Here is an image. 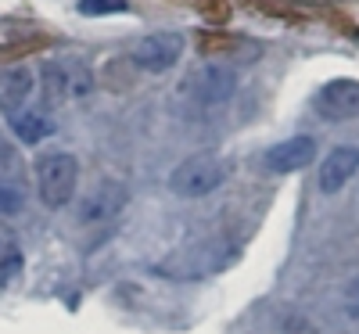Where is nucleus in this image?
Here are the masks:
<instances>
[{
  "instance_id": "nucleus-5",
  "label": "nucleus",
  "mask_w": 359,
  "mask_h": 334,
  "mask_svg": "<svg viewBox=\"0 0 359 334\" xmlns=\"http://www.w3.org/2000/svg\"><path fill=\"white\" fill-rule=\"evenodd\" d=\"M180 58H184V36L172 33V29L147 33V36L137 40V47H133V62H137L144 72H155V76L176 69Z\"/></svg>"
},
{
  "instance_id": "nucleus-10",
  "label": "nucleus",
  "mask_w": 359,
  "mask_h": 334,
  "mask_svg": "<svg viewBox=\"0 0 359 334\" xmlns=\"http://www.w3.org/2000/svg\"><path fill=\"white\" fill-rule=\"evenodd\" d=\"M359 173V147H348V144H341V147H331V155H327L323 162H320V176H316V184H320V191L323 194H338L348 180Z\"/></svg>"
},
{
  "instance_id": "nucleus-2",
  "label": "nucleus",
  "mask_w": 359,
  "mask_h": 334,
  "mask_svg": "<svg viewBox=\"0 0 359 334\" xmlns=\"http://www.w3.org/2000/svg\"><path fill=\"white\" fill-rule=\"evenodd\" d=\"M79 184V162L69 151H47L36 162V194L47 208H62L72 201Z\"/></svg>"
},
{
  "instance_id": "nucleus-4",
  "label": "nucleus",
  "mask_w": 359,
  "mask_h": 334,
  "mask_svg": "<svg viewBox=\"0 0 359 334\" xmlns=\"http://www.w3.org/2000/svg\"><path fill=\"white\" fill-rule=\"evenodd\" d=\"M230 166L216 155H194L187 162H180L169 176V187L180 194V198H205L212 194L223 180H226Z\"/></svg>"
},
{
  "instance_id": "nucleus-13",
  "label": "nucleus",
  "mask_w": 359,
  "mask_h": 334,
  "mask_svg": "<svg viewBox=\"0 0 359 334\" xmlns=\"http://www.w3.org/2000/svg\"><path fill=\"white\" fill-rule=\"evenodd\" d=\"M8 126L15 130V137L22 140V144H40L47 133H50V119L43 115V112H15V115H8Z\"/></svg>"
},
{
  "instance_id": "nucleus-14",
  "label": "nucleus",
  "mask_w": 359,
  "mask_h": 334,
  "mask_svg": "<svg viewBox=\"0 0 359 334\" xmlns=\"http://www.w3.org/2000/svg\"><path fill=\"white\" fill-rule=\"evenodd\" d=\"M22 266V248H18V234L0 220V281Z\"/></svg>"
},
{
  "instance_id": "nucleus-6",
  "label": "nucleus",
  "mask_w": 359,
  "mask_h": 334,
  "mask_svg": "<svg viewBox=\"0 0 359 334\" xmlns=\"http://www.w3.org/2000/svg\"><path fill=\"white\" fill-rule=\"evenodd\" d=\"M237 90V72L226 65H201L191 79H187V94L201 105V108H219L233 98Z\"/></svg>"
},
{
  "instance_id": "nucleus-8",
  "label": "nucleus",
  "mask_w": 359,
  "mask_h": 334,
  "mask_svg": "<svg viewBox=\"0 0 359 334\" xmlns=\"http://www.w3.org/2000/svg\"><path fill=\"white\" fill-rule=\"evenodd\" d=\"M126 205V187L115 184V180H104L90 191L79 205V223H90V227H101V223H111L118 212Z\"/></svg>"
},
{
  "instance_id": "nucleus-7",
  "label": "nucleus",
  "mask_w": 359,
  "mask_h": 334,
  "mask_svg": "<svg viewBox=\"0 0 359 334\" xmlns=\"http://www.w3.org/2000/svg\"><path fill=\"white\" fill-rule=\"evenodd\" d=\"M313 108L327 123H345V119L359 115V79H331L316 90Z\"/></svg>"
},
{
  "instance_id": "nucleus-16",
  "label": "nucleus",
  "mask_w": 359,
  "mask_h": 334,
  "mask_svg": "<svg viewBox=\"0 0 359 334\" xmlns=\"http://www.w3.org/2000/svg\"><path fill=\"white\" fill-rule=\"evenodd\" d=\"M22 205H25L22 191H15V187H0V216H15V212H22Z\"/></svg>"
},
{
  "instance_id": "nucleus-3",
  "label": "nucleus",
  "mask_w": 359,
  "mask_h": 334,
  "mask_svg": "<svg viewBox=\"0 0 359 334\" xmlns=\"http://www.w3.org/2000/svg\"><path fill=\"white\" fill-rule=\"evenodd\" d=\"M40 90H43V105L57 108V105H69L79 101L94 90V76L90 69L79 62V58H65V62H47L40 69Z\"/></svg>"
},
{
  "instance_id": "nucleus-15",
  "label": "nucleus",
  "mask_w": 359,
  "mask_h": 334,
  "mask_svg": "<svg viewBox=\"0 0 359 334\" xmlns=\"http://www.w3.org/2000/svg\"><path fill=\"white\" fill-rule=\"evenodd\" d=\"M76 11L79 15H90V18H97V15H123L126 11V0H79Z\"/></svg>"
},
{
  "instance_id": "nucleus-9",
  "label": "nucleus",
  "mask_w": 359,
  "mask_h": 334,
  "mask_svg": "<svg viewBox=\"0 0 359 334\" xmlns=\"http://www.w3.org/2000/svg\"><path fill=\"white\" fill-rule=\"evenodd\" d=\"M313 159H316V140L313 137H291V140H280V144L269 147L262 166L277 176H287V173L306 169Z\"/></svg>"
},
{
  "instance_id": "nucleus-1",
  "label": "nucleus",
  "mask_w": 359,
  "mask_h": 334,
  "mask_svg": "<svg viewBox=\"0 0 359 334\" xmlns=\"http://www.w3.org/2000/svg\"><path fill=\"white\" fill-rule=\"evenodd\" d=\"M237 259V245L226 237H205V241H194V245H184L180 252H172L158 273L162 277H172V281H205V277H216L226 266H233Z\"/></svg>"
},
{
  "instance_id": "nucleus-17",
  "label": "nucleus",
  "mask_w": 359,
  "mask_h": 334,
  "mask_svg": "<svg viewBox=\"0 0 359 334\" xmlns=\"http://www.w3.org/2000/svg\"><path fill=\"white\" fill-rule=\"evenodd\" d=\"M345 313H348L352 320H359V281L348 284V291H345Z\"/></svg>"
},
{
  "instance_id": "nucleus-12",
  "label": "nucleus",
  "mask_w": 359,
  "mask_h": 334,
  "mask_svg": "<svg viewBox=\"0 0 359 334\" xmlns=\"http://www.w3.org/2000/svg\"><path fill=\"white\" fill-rule=\"evenodd\" d=\"M40 44V29L18 22V18H0V54H18Z\"/></svg>"
},
{
  "instance_id": "nucleus-11",
  "label": "nucleus",
  "mask_w": 359,
  "mask_h": 334,
  "mask_svg": "<svg viewBox=\"0 0 359 334\" xmlns=\"http://www.w3.org/2000/svg\"><path fill=\"white\" fill-rule=\"evenodd\" d=\"M33 90H36V76L29 65H8V69H0V112L15 115L25 108V101L33 98Z\"/></svg>"
}]
</instances>
